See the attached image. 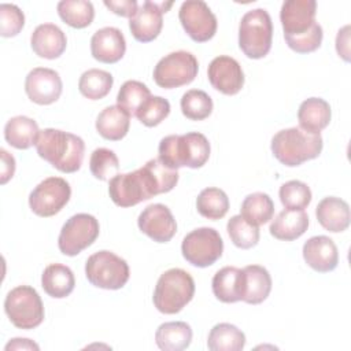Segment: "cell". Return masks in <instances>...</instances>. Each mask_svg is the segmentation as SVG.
I'll use <instances>...</instances> for the list:
<instances>
[{
	"label": "cell",
	"mask_w": 351,
	"mask_h": 351,
	"mask_svg": "<svg viewBox=\"0 0 351 351\" xmlns=\"http://www.w3.org/2000/svg\"><path fill=\"white\" fill-rule=\"evenodd\" d=\"M177 182V170L166 167L155 158L134 171L114 176L108 184V193L117 206L132 207L159 193L170 192Z\"/></svg>",
	"instance_id": "1"
},
{
	"label": "cell",
	"mask_w": 351,
	"mask_h": 351,
	"mask_svg": "<svg viewBox=\"0 0 351 351\" xmlns=\"http://www.w3.org/2000/svg\"><path fill=\"white\" fill-rule=\"evenodd\" d=\"M36 149L40 158L62 173H75L81 169L85 154L84 140L73 133L47 128L40 130Z\"/></svg>",
	"instance_id": "2"
},
{
	"label": "cell",
	"mask_w": 351,
	"mask_h": 351,
	"mask_svg": "<svg viewBox=\"0 0 351 351\" xmlns=\"http://www.w3.org/2000/svg\"><path fill=\"white\" fill-rule=\"evenodd\" d=\"M210 151L211 148L207 137L199 132L170 134L160 140L158 159L166 167L173 170L185 166L199 169L207 163Z\"/></svg>",
	"instance_id": "3"
},
{
	"label": "cell",
	"mask_w": 351,
	"mask_h": 351,
	"mask_svg": "<svg viewBox=\"0 0 351 351\" xmlns=\"http://www.w3.org/2000/svg\"><path fill=\"white\" fill-rule=\"evenodd\" d=\"M324 141L319 133H310L299 126L277 132L270 144L274 158L288 167L315 159L319 156Z\"/></svg>",
	"instance_id": "4"
},
{
	"label": "cell",
	"mask_w": 351,
	"mask_h": 351,
	"mask_svg": "<svg viewBox=\"0 0 351 351\" xmlns=\"http://www.w3.org/2000/svg\"><path fill=\"white\" fill-rule=\"evenodd\" d=\"M195 295V281L192 276L178 267L166 270L158 278L152 302L158 311L163 314L180 313Z\"/></svg>",
	"instance_id": "5"
},
{
	"label": "cell",
	"mask_w": 351,
	"mask_h": 351,
	"mask_svg": "<svg viewBox=\"0 0 351 351\" xmlns=\"http://www.w3.org/2000/svg\"><path fill=\"white\" fill-rule=\"evenodd\" d=\"M273 23L265 8L247 11L239 25V47L250 59L266 56L271 48Z\"/></svg>",
	"instance_id": "6"
},
{
	"label": "cell",
	"mask_w": 351,
	"mask_h": 351,
	"mask_svg": "<svg viewBox=\"0 0 351 351\" xmlns=\"http://www.w3.org/2000/svg\"><path fill=\"white\" fill-rule=\"evenodd\" d=\"M4 310L11 324L19 329H34L44 321V304L37 291L29 285L12 288L4 300Z\"/></svg>",
	"instance_id": "7"
},
{
	"label": "cell",
	"mask_w": 351,
	"mask_h": 351,
	"mask_svg": "<svg viewBox=\"0 0 351 351\" xmlns=\"http://www.w3.org/2000/svg\"><path fill=\"white\" fill-rule=\"evenodd\" d=\"M88 281L103 289H121L129 280L130 271L126 261L111 251L103 250L92 254L85 263Z\"/></svg>",
	"instance_id": "8"
},
{
	"label": "cell",
	"mask_w": 351,
	"mask_h": 351,
	"mask_svg": "<svg viewBox=\"0 0 351 351\" xmlns=\"http://www.w3.org/2000/svg\"><path fill=\"white\" fill-rule=\"evenodd\" d=\"M223 251L221 234L214 228H197L189 232L181 244L182 256L188 263L196 267L214 265Z\"/></svg>",
	"instance_id": "9"
},
{
	"label": "cell",
	"mask_w": 351,
	"mask_h": 351,
	"mask_svg": "<svg viewBox=\"0 0 351 351\" xmlns=\"http://www.w3.org/2000/svg\"><path fill=\"white\" fill-rule=\"evenodd\" d=\"M199 71L195 55L186 51H176L163 56L154 69V81L163 89H173L191 84Z\"/></svg>",
	"instance_id": "10"
},
{
	"label": "cell",
	"mask_w": 351,
	"mask_h": 351,
	"mask_svg": "<svg viewBox=\"0 0 351 351\" xmlns=\"http://www.w3.org/2000/svg\"><path fill=\"white\" fill-rule=\"evenodd\" d=\"M99 232V221L93 215L86 213L75 214L62 226L58 237V247L62 254L75 256L96 241Z\"/></svg>",
	"instance_id": "11"
},
{
	"label": "cell",
	"mask_w": 351,
	"mask_h": 351,
	"mask_svg": "<svg viewBox=\"0 0 351 351\" xmlns=\"http://www.w3.org/2000/svg\"><path fill=\"white\" fill-rule=\"evenodd\" d=\"M70 197L71 188L64 178L48 177L30 192L29 206L38 217H52L69 203Z\"/></svg>",
	"instance_id": "12"
},
{
	"label": "cell",
	"mask_w": 351,
	"mask_h": 351,
	"mask_svg": "<svg viewBox=\"0 0 351 351\" xmlns=\"http://www.w3.org/2000/svg\"><path fill=\"white\" fill-rule=\"evenodd\" d=\"M180 22L186 34L196 43L211 40L217 32V16L202 0H186L178 11Z\"/></svg>",
	"instance_id": "13"
},
{
	"label": "cell",
	"mask_w": 351,
	"mask_h": 351,
	"mask_svg": "<svg viewBox=\"0 0 351 351\" xmlns=\"http://www.w3.org/2000/svg\"><path fill=\"white\" fill-rule=\"evenodd\" d=\"M63 84L58 71L48 67H36L29 71L25 80L27 97L40 106L55 103L62 95Z\"/></svg>",
	"instance_id": "14"
},
{
	"label": "cell",
	"mask_w": 351,
	"mask_h": 351,
	"mask_svg": "<svg viewBox=\"0 0 351 351\" xmlns=\"http://www.w3.org/2000/svg\"><path fill=\"white\" fill-rule=\"evenodd\" d=\"M171 5V1H144L137 8V12L129 19V29L132 32V36L140 43H149L155 40L163 26V12H166Z\"/></svg>",
	"instance_id": "15"
},
{
	"label": "cell",
	"mask_w": 351,
	"mask_h": 351,
	"mask_svg": "<svg viewBox=\"0 0 351 351\" xmlns=\"http://www.w3.org/2000/svg\"><path fill=\"white\" fill-rule=\"evenodd\" d=\"M138 229L156 243L170 241L177 232V222L170 208L162 203L147 206L137 218Z\"/></svg>",
	"instance_id": "16"
},
{
	"label": "cell",
	"mask_w": 351,
	"mask_h": 351,
	"mask_svg": "<svg viewBox=\"0 0 351 351\" xmlns=\"http://www.w3.org/2000/svg\"><path fill=\"white\" fill-rule=\"evenodd\" d=\"M207 75L211 86L228 96L239 93L244 85L243 69L232 56L219 55L214 58L208 64Z\"/></svg>",
	"instance_id": "17"
},
{
	"label": "cell",
	"mask_w": 351,
	"mask_h": 351,
	"mask_svg": "<svg viewBox=\"0 0 351 351\" xmlns=\"http://www.w3.org/2000/svg\"><path fill=\"white\" fill-rule=\"evenodd\" d=\"M315 12V0H285L280 11L284 36H299L310 30L317 23Z\"/></svg>",
	"instance_id": "18"
},
{
	"label": "cell",
	"mask_w": 351,
	"mask_h": 351,
	"mask_svg": "<svg viewBox=\"0 0 351 351\" xmlns=\"http://www.w3.org/2000/svg\"><path fill=\"white\" fill-rule=\"evenodd\" d=\"M126 51V41L122 32L112 26L96 30L90 38V53L101 63H117Z\"/></svg>",
	"instance_id": "19"
},
{
	"label": "cell",
	"mask_w": 351,
	"mask_h": 351,
	"mask_svg": "<svg viewBox=\"0 0 351 351\" xmlns=\"http://www.w3.org/2000/svg\"><path fill=\"white\" fill-rule=\"evenodd\" d=\"M303 259L315 271L329 273L339 263V251L330 237L314 236L303 244Z\"/></svg>",
	"instance_id": "20"
},
{
	"label": "cell",
	"mask_w": 351,
	"mask_h": 351,
	"mask_svg": "<svg viewBox=\"0 0 351 351\" xmlns=\"http://www.w3.org/2000/svg\"><path fill=\"white\" fill-rule=\"evenodd\" d=\"M30 45L37 56L56 59L64 52L67 38L59 26L53 23H41L33 30Z\"/></svg>",
	"instance_id": "21"
},
{
	"label": "cell",
	"mask_w": 351,
	"mask_h": 351,
	"mask_svg": "<svg viewBox=\"0 0 351 351\" xmlns=\"http://www.w3.org/2000/svg\"><path fill=\"white\" fill-rule=\"evenodd\" d=\"M315 215L319 225L332 233L344 232L350 226L348 203L336 196L324 197L315 208Z\"/></svg>",
	"instance_id": "22"
},
{
	"label": "cell",
	"mask_w": 351,
	"mask_h": 351,
	"mask_svg": "<svg viewBox=\"0 0 351 351\" xmlns=\"http://www.w3.org/2000/svg\"><path fill=\"white\" fill-rule=\"evenodd\" d=\"M270 291L271 277L263 266L248 265L243 269V302L248 304H259L267 299Z\"/></svg>",
	"instance_id": "23"
},
{
	"label": "cell",
	"mask_w": 351,
	"mask_h": 351,
	"mask_svg": "<svg viewBox=\"0 0 351 351\" xmlns=\"http://www.w3.org/2000/svg\"><path fill=\"white\" fill-rule=\"evenodd\" d=\"M308 228V215L304 210L285 208L270 223V234L282 241H292L299 239Z\"/></svg>",
	"instance_id": "24"
},
{
	"label": "cell",
	"mask_w": 351,
	"mask_h": 351,
	"mask_svg": "<svg viewBox=\"0 0 351 351\" xmlns=\"http://www.w3.org/2000/svg\"><path fill=\"white\" fill-rule=\"evenodd\" d=\"M332 111L326 100L321 97H308L299 106V128L310 133H319L330 122Z\"/></svg>",
	"instance_id": "25"
},
{
	"label": "cell",
	"mask_w": 351,
	"mask_h": 351,
	"mask_svg": "<svg viewBox=\"0 0 351 351\" xmlns=\"http://www.w3.org/2000/svg\"><path fill=\"white\" fill-rule=\"evenodd\" d=\"M130 126V115L117 106H108L101 110L96 118L97 133L110 141H118L123 138Z\"/></svg>",
	"instance_id": "26"
},
{
	"label": "cell",
	"mask_w": 351,
	"mask_h": 351,
	"mask_svg": "<svg viewBox=\"0 0 351 351\" xmlns=\"http://www.w3.org/2000/svg\"><path fill=\"white\" fill-rule=\"evenodd\" d=\"M214 296L223 303H234L241 300L243 292V269L225 266L218 270L211 281Z\"/></svg>",
	"instance_id": "27"
},
{
	"label": "cell",
	"mask_w": 351,
	"mask_h": 351,
	"mask_svg": "<svg viewBox=\"0 0 351 351\" xmlns=\"http://www.w3.org/2000/svg\"><path fill=\"white\" fill-rule=\"evenodd\" d=\"M75 285L73 270L62 263L48 265L41 276V287L47 295L55 299L69 296Z\"/></svg>",
	"instance_id": "28"
},
{
	"label": "cell",
	"mask_w": 351,
	"mask_h": 351,
	"mask_svg": "<svg viewBox=\"0 0 351 351\" xmlns=\"http://www.w3.org/2000/svg\"><path fill=\"white\" fill-rule=\"evenodd\" d=\"M38 133L37 122L25 115L10 118L4 126L5 141L18 149H27L32 145H36Z\"/></svg>",
	"instance_id": "29"
},
{
	"label": "cell",
	"mask_w": 351,
	"mask_h": 351,
	"mask_svg": "<svg viewBox=\"0 0 351 351\" xmlns=\"http://www.w3.org/2000/svg\"><path fill=\"white\" fill-rule=\"evenodd\" d=\"M192 341V329L186 322L171 321L159 325L155 333V343L163 351H182Z\"/></svg>",
	"instance_id": "30"
},
{
	"label": "cell",
	"mask_w": 351,
	"mask_h": 351,
	"mask_svg": "<svg viewBox=\"0 0 351 351\" xmlns=\"http://www.w3.org/2000/svg\"><path fill=\"white\" fill-rule=\"evenodd\" d=\"M244 346L245 335L233 324H217L208 333L207 347L211 351H241Z\"/></svg>",
	"instance_id": "31"
},
{
	"label": "cell",
	"mask_w": 351,
	"mask_h": 351,
	"mask_svg": "<svg viewBox=\"0 0 351 351\" xmlns=\"http://www.w3.org/2000/svg\"><path fill=\"white\" fill-rule=\"evenodd\" d=\"M240 215L251 225L259 226L269 222L274 215V203L267 193L254 192L244 197Z\"/></svg>",
	"instance_id": "32"
},
{
	"label": "cell",
	"mask_w": 351,
	"mask_h": 351,
	"mask_svg": "<svg viewBox=\"0 0 351 351\" xmlns=\"http://www.w3.org/2000/svg\"><path fill=\"white\" fill-rule=\"evenodd\" d=\"M56 8L60 19L74 29L89 26L95 18L93 4L86 0H62Z\"/></svg>",
	"instance_id": "33"
},
{
	"label": "cell",
	"mask_w": 351,
	"mask_h": 351,
	"mask_svg": "<svg viewBox=\"0 0 351 351\" xmlns=\"http://www.w3.org/2000/svg\"><path fill=\"white\" fill-rule=\"evenodd\" d=\"M114 84L112 75L100 69H89L84 71L78 81V89L82 96L90 100H100L106 97Z\"/></svg>",
	"instance_id": "34"
},
{
	"label": "cell",
	"mask_w": 351,
	"mask_h": 351,
	"mask_svg": "<svg viewBox=\"0 0 351 351\" xmlns=\"http://www.w3.org/2000/svg\"><path fill=\"white\" fill-rule=\"evenodd\" d=\"M196 208L202 217L217 221L226 215L229 210V197L219 188H204L196 199Z\"/></svg>",
	"instance_id": "35"
},
{
	"label": "cell",
	"mask_w": 351,
	"mask_h": 351,
	"mask_svg": "<svg viewBox=\"0 0 351 351\" xmlns=\"http://www.w3.org/2000/svg\"><path fill=\"white\" fill-rule=\"evenodd\" d=\"M149 96L151 92L145 84L136 80H129L119 88L117 95V104L130 117H133Z\"/></svg>",
	"instance_id": "36"
},
{
	"label": "cell",
	"mask_w": 351,
	"mask_h": 351,
	"mask_svg": "<svg viewBox=\"0 0 351 351\" xmlns=\"http://www.w3.org/2000/svg\"><path fill=\"white\" fill-rule=\"evenodd\" d=\"M181 111L191 121H203L213 112L211 97L200 89H191L181 97Z\"/></svg>",
	"instance_id": "37"
},
{
	"label": "cell",
	"mask_w": 351,
	"mask_h": 351,
	"mask_svg": "<svg viewBox=\"0 0 351 351\" xmlns=\"http://www.w3.org/2000/svg\"><path fill=\"white\" fill-rule=\"evenodd\" d=\"M226 230L232 243L241 250L252 248L259 241V228L248 223L241 215H233L228 221Z\"/></svg>",
	"instance_id": "38"
},
{
	"label": "cell",
	"mask_w": 351,
	"mask_h": 351,
	"mask_svg": "<svg viewBox=\"0 0 351 351\" xmlns=\"http://www.w3.org/2000/svg\"><path fill=\"white\" fill-rule=\"evenodd\" d=\"M89 169L95 178L100 181L111 180L118 174L119 160L112 149L108 148H96L89 159Z\"/></svg>",
	"instance_id": "39"
},
{
	"label": "cell",
	"mask_w": 351,
	"mask_h": 351,
	"mask_svg": "<svg viewBox=\"0 0 351 351\" xmlns=\"http://www.w3.org/2000/svg\"><path fill=\"white\" fill-rule=\"evenodd\" d=\"M280 200L285 208L304 210L311 202V191L307 184L299 180H291L280 186Z\"/></svg>",
	"instance_id": "40"
},
{
	"label": "cell",
	"mask_w": 351,
	"mask_h": 351,
	"mask_svg": "<svg viewBox=\"0 0 351 351\" xmlns=\"http://www.w3.org/2000/svg\"><path fill=\"white\" fill-rule=\"evenodd\" d=\"M169 114L170 103L167 99L162 96H149L137 110L136 117L143 125L154 128L158 126L165 118H167Z\"/></svg>",
	"instance_id": "41"
},
{
	"label": "cell",
	"mask_w": 351,
	"mask_h": 351,
	"mask_svg": "<svg viewBox=\"0 0 351 351\" xmlns=\"http://www.w3.org/2000/svg\"><path fill=\"white\" fill-rule=\"evenodd\" d=\"M322 37H324V32H322V27L318 22L310 30H307L303 34L284 36L288 47L292 51L298 52V53L314 52L315 49L319 48V45L322 43Z\"/></svg>",
	"instance_id": "42"
},
{
	"label": "cell",
	"mask_w": 351,
	"mask_h": 351,
	"mask_svg": "<svg viewBox=\"0 0 351 351\" xmlns=\"http://www.w3.org/2000/svg\"><path fill=\"white\" fill-rule=\"evenodd\" d=\"M25 25V15L15 4L3 3L0 5V34L3 37L16 36Z\"/></svg>",
	"instance_id": "43"
},
{
	"label": "cell",
	"mask_w": 351,
	"mask_h": 351,
	"mask_svg": "<svg viewBox=\"0 0 351 351\" xmlns=\"http://www.w3.org/2000/svg\"><path fill=\"white\" fill-rule=\"evenodd\" d=\"M104 5L114 14L129 19L137 12L138 8L136 0H104Z\"/></svg>",
	"instance_id": "44"
},
{
	"label": "cell",
	"mask_w": 351,
	"mask_h": 351,
	"mask_svg": "<svg viewBox=\"0 0 351 351\" xmlns=\"http://www.w3.org/2000/svg\"><path fill=\"white\" fill-rule=\"evenodd\" d=\"M336 51L346 62H350V25L343 26L336 36Z\"/></svg>",
	"instance_id": "45"
},
{
	"label": "cell",
	"mask_w": 351,
	"mask_h": 351,
	"mask_svg": "<svg viewBox=\"0 0 351 351\" xmlns=\"http://www.w3.org/2000/svg\"><path fill=\"white\" fill-rule=\"evenodd\" d=\"M1 155V169H0V182L5 184L8 180L12 178L15 173V159L11 154H8L5 149H0Z\"/></svg>",
	"instance_id": "46"
},
{
	"label": "cell",
	"mask_w": 351,
	"mask_h": 351,
	"mask_svg": "<svg viewBox=\"0 0 351 351\" xmlns=\"http://www.w3.org/2000/svg\"><path fill=\"white\" fill-rule=\"evenodd\" d=\"M4 350L5 351H10V350H40V347L29 339L15 337V339H11V341L7 343Z\"/></svg>",
	"instance_id": "47"
}]
</instances>
